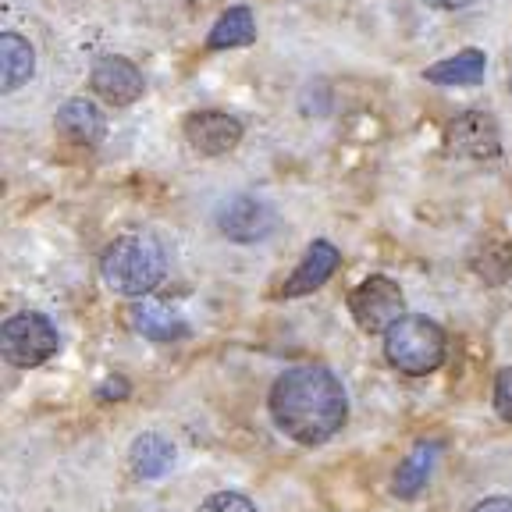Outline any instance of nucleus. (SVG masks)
<instances>
[{"instance_id": "obj_1", "label": "nucleus", "mask_w": 512, "mask_h": 512, "mask_svg": "<svg viewBox=\"0 0 512 512\" xmlns=\"http://www.w3.org/2000/svg\"><path fill=\"white\" fill-rule=\"evenodd\" d=\"M271 420L281 434L299 445H324L349 420V399L345 388L328 367H292L274 381L271 388Z\"/></svg>"}, {"instance_id": "obj_2", "label": "nucleus", "mask_w": 512, "mask_h": 512, "mask_svg": "<svg viewBox=\"0 0 512 512\" xmlns=\"http://www.w3.org/2000/svg\"><path fill=\"white\" fill-rule=\"evenodd\" d=\"M164 249L150 235H121L100 256V274L107 288L128 299H146L164 281Z\"/></svg>"}, {"instance_id": "obj_3", "label": "nucleus", "mask_w": 512, "mask_h": 512, "mask_svg": "<svg viewBox=\"0 0 512 512\" xmlns=\"http://www.w3.org/2000/svg\"><path fill=\"white\" fill-rule=\"evenodd\" d=\"M445 331L434 324L431 317L420 313H406L388 335H384V360L392 363L399 374L409 377H427L445 363Z\"/></svg>"}, {"instance_id": "obj_4", "label": "nucleus", "mask_w": 512, "mask_h": 512, "mask_svg": "<svg viewBox=\"0 0 512 512\" xmlns=\"http://www.w3.org/2000/svg\"><path fill=\"white\" fill-rule=\"evenodd\" d=\"M57 349H61V335L50 324V317L36 310L11 313L4 324H0V356L11 363V367H40V363L54 360Z\"/></svg>"}, {"instance_id": "obj_5", "label": "nucleus", "mask_w": 512, "mask_h": 512, "mask_svg": "<svg viewBox=\"0 0 512 512\" xmlns=\"http://www.w3.org/2000/svg\"><path fill=\"white\" fill-rule=\"evenodd\" d=\"M349 313L367 335H388L406 317V299L388 274H370L349 292Z\"/></svg>"}, {"instance_id": "obj_6", "label": "nucleus", "mask_w": 512, "mask_h": 512, "mask_svg": "<svg viewBox=\"0 0 512 512\" xmlns=\"http://www.w3.org/2000/svg\"><path fill=\"white\" fill-rule=\"evenodd\" d=\"M278 228V214L267 200L239 192L217 210V232L232 242H260Z\"/></svg>"}, {"instance_id": "obj_7", "label": "nucleus", "mask_w": 512, "mask_h": 512, "mask_svg": "<svg viewBox=\"0 0 512 512\" xmlns=\"http://www.w3.org/2000/svg\"><path fill=\"white\" fill-rule=\"evenodd\" d=\"M89 86H93V93L111 107L136 104L139 96L146 93L143 72H139L128 57H114V54L100 57V61L93 64V72H89Z\"/></svg>"}, {"instance_id": "obj_8", "label": "nucleus", "mask_w": 512, "mask_h": 512, "mask_svg": "<svg viewBox=\"0 0 512 512\" xmlns=\"http://www.w3.org/2000/svg\"><path fill=\"white\" fill-rule=\"evenodd\" d=\"M185 143L203 157H221L242 143V121L228 111H196L185 118Z\"/></svg>"}, {"instance_id": "obj_9", "label": "nucleus", "mask_w": 512, "mask_h": 512, "mask_svg": "<svg viewBox=\"0 0 512 512\" xmlns=\"http://www.w3.org/2000/svg\"><path fill=\"white\" fill-rule=\"evenodd\" d=\"M448 146L459 157L470 160H495L502 153V132L488 111H466L448 125Z\"/></svg>"}, {"instance_id": "obj_10", "label": "nucleus", "mask_w": 512, "mask_h": 512, "mask_svg": "<svg viewBox=\"0 0 512 512\" xmlns=\"http://www.w3.org/2000/svg\"><path fill=\"white\" fill-rule=\"evenodd\" d=\"M57 136L68 139L75 146H96L100 139L107 136V118L104 111L86 100V96H75V100H64L57 107V118H54Z\"/></svg>"}, {"instance_id": "obj_11", "label": "nucleus", "mask_w": 512, "mask_h": 512, "mask_svg": "<svg viewBox=\"0 0 512 512\" xmlns=\"http://www.w3.org/2000/svg\"><path fill=\"white\" fill-rule=\"evenodd\" d=\"M338 271V249L331 246V242H313L310 249H306L303 264L292 271V278L285 281V288H281V296L296 299V296H310L313 288H320L324 281L331 278V274Z\"/></svg>"}, {"instance_id": "obj_12", "label": "nucleus", "mask_w": 512, "mask_h": 512, "mask_svg": "<svg viewBox=\"0 0 512 512\" xmlns=\"http://www.w3.org/2000/svg\"><path fill=\"white\" fill-rule=\"evenodd\" d=\"M128 317H132V328H136L139 335L150 338V342H160V345H171V342H178V338L189 335V324H185L175 310L160 306L157 299H136L132 310H128Z\"/></svg>"}, {"instance_id": "obj_13", "label": "nucleus", "mask_w": 512, "mask_h": 512, "mask_svg": "<svg viewBox=\"0 0 512 512\" xmlns=\"http://www.w3.org/2000/svg\"><path fill=\"white\" fill-rule=\"evenodd\" d=\"M36 72V50L29 40H22L18 32H4L0 36V89L15 93Z\"/></svg>"}, {"instance_id": "obj_14", "label": "nucleus", "mask_w": 512, "mask_h": 512, "mask_svg": "<svg viewBox=\"0 0 512 512\" xmlns=\"http://www.w3.org/2000/svg\"><path fill=\"white\" fill-rule=\"evenodd\" d=\"M488 72V54L484 50H459L456 57H445V61L431 64L424 72L427 82L434 86H477Z\"/></svg>"}, {"instance_id": "obj_15", "label": "nucleus", "mask_w": 512, "mask_h": 512, "mask_svg": "<svg viewBox=\"0 0 512 512\" xmlns=\"http://www.w3.org/2000/svg\"><path fill=\"white\" fill-rule=\"evenodd\" d=\"M438 448H441L438 441H420V445L402 459V466L395 470V484H392L395 495L416 498L424 491L427 477H431V470H434V459H438Z\"/></svg>"}, {"instance_id": "obj_16", "label": "nucleus", "mask_w": 512, "mask_h": 512, "mask_svg": "<svg viewBox=\"0 0 512 512\" xmlns=\"http://www.w3.org/2000/svg\"><path fill=\"white\" fill-rule=\"evenodd\" d=\"M256 40V22L249 8H228L217 25L210 29V50H235V47H249Z\"/></svg>"}, {"instance_id": "obj_17", "label": "nucleus", "mask_w": 512, "mask_h": 512, "mask_svg": "<svg viewBox=\"0 0 512 512\" xmlns=\"http://www.w3.org/2000/svg\"><path fill=\"white\" fill-rule=\"evenodd\" d=\"M171 463H175V448L160 438V434H143V438H136V445H132V470H136L139 477H146V480L164 477Z\"/></svg>"}, {"instance_id": "obj_18", "label": "nucleus", "mask_w": 512, "mask_h": 512, "mask_svg": "<svg viewBox=\"0 0 512 512\" xmlns=\"http://www.w3.org/2000/svg\"><path fill=\"white\" fill-rule=\"evenodd\" d=\"M196 512H256V505L246 495H239V491H217Z\"/></svg>"}, {"instance_id": "obj_19", "label": "nucleus", "mask_w": 512, "mask_h": 512, "mask_svg": "<svg viewBox=\"0 0 512 512\" xmlns=\"http://www.w3.org/2000/svg\"><path fill=\"white\" fill-rule=\"evenodd\" d=\"M495 409L505 424H512V367H502L495 377Z\"/></svg>"}, {"instance_id": "obj_20", "label": "nucleus", "mask_w": 512, "mask_h": 512, "mask_svg": "<svg viewBox=\"0 0 512 512\" xmlns=\"http://www.w3.org/2000/svg\"><path fill=\"white\" fill-rule=\"evenodd\" d=\"M473 512H512V498H484L473 505Z\"/></svg>"}, {"instance_id": "obj_21", "label": "nucleus", "mask_w": 512, "mask_h": 512, "mask_svg": "<svg viewBox=\"0 0 512 512\" xmlns=\"http://www.w3.org/2000/svg\"><path fill=\"white\" fill-rule=\"evenodd\" d=\"M431 8H441V11H456V8H470L473 0H424Z\"/></svg>"}, {"instance_id": "obj_22", "label": "nucleus", "mask_w": 512, "mask_h": 512, "mask_svg": "<svg viewBox=\"0 0 512 512\" xmlns=\"http://www.w3.org/2000/svg\"><path fill=\"white\" fill-rule=\"evenodd\" d=\"M100 395H104V399H107V395H128V384L121 381V377H118V381L111 377V381H107L104 388H100Z\"/></svg>"}, {"instance_id": "obj_23", "label": "nucleus", "mask_w": 512, "mask_h": 512, "mask_svg": "<svg viewBox=\"0 0 512 512\" xmlns=\"http://www.w3.org/2000/svg\"><path fill=\"white\" fill-rule=\"evenodd\" d=\"M509 93H512V79H509Z\"/></svg>"}]
</instances>
